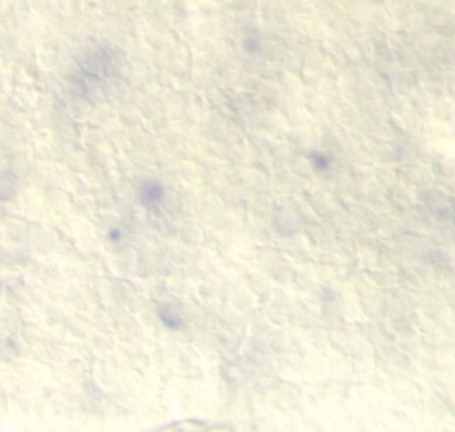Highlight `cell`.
I'll list each match as a JSON object with an SVG mask.
<instances>
[{
    "label": "cell",
    "mask_w": 455,
    "mask_h": 432,
    "mask_svg": "<svg viewBox=\"0 0 455 432\" xmlns=\"http://www.w3.org/2000/svg\"><path fill=\"white\" fill-rule=\"evenodd\" d=\"M160 319H162V322H164L165 326H169V328H172V329H176V328H180V326H182V319H180V315L176 314L175 311V308L172 306H164L160 310Z\"/></svg>",
    "instance_id": "obj_1"
}]
</instances>
